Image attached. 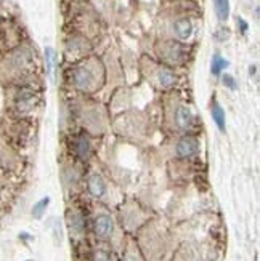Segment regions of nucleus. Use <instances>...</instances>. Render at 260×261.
<instances>
[{
  "label": "nucleus",
  "instance_id": "obj_2",
  "mask_svg": "<svg viewBox=\"0 0 260 261\" xmlns=\"http://www.w3.org/2000/svg\"><path fill=\"white\" fill-rule=\"evenodd\" d=\"M34 63V56L29 48H18L13 50L5 58V69L10 75H25L31 71Z\"/></svg>",
  "mask_w": 260,
  "mask_h": 261
},
{
  "label": "nucleus",
  "instance_id": "obj_18",
  "mask_svg": "<svg viewBox=\"0 0 260 261\" xmlns=\"http://www.w3.org/2000/svg\"><path fill=\"white\" fill-rule=\"evenodd\" d=\"M222 81H223V85L225 87H228L230 90H236V82H234V79L230 74H225L222 77Z\"/></svg>",
  "mask_w": 260,
  "mask_h": 261
},
{
  "label": "nucleus",
  "instance_id": "obj_3",
  "mask_svg": "<svg viewBox=\"0 0 260 261\" xmlns=\"http://www.w3.org/2000/svg\"><path fill=\"white\" fill-rule=\"evenodd\" d=\"M37 101H39V96L34 90L26 88V87L19 88L18 93L13 98V111L18 116H26L37 106Z\"/></svg>",
  "mask_w": 260,
  "mask_h": 261
},
{
  "label": "nucleus",
  "instance_id": "obj_17",
  "mask_svg": "<svg viewBox=\"0 0 260 261\" xmlns=\"http://www.w3.org/2000/svg\"><path fill=\"white\" fill-rule=\"evenodd\" d=\"M45 63H47V74L52 77V74H53V63H55V50L52 47L45 48Z\"/></svg>",
  "mask_w": 260,
  "mask_h": 261
},
{
  "label": "nucleus",
  "instance_id": "obj_15",
  "mask_svg": "<svg viewBox=\"0 0 260 261\" xmlns=\"http://www.w3.org/2000/svg\"><path fill=\"white\" fill-rule=\"evenodd\" d=\"M228 61L223 58V56H220L219 53H216L212 56V63H210V72L214 75H220L223 69H227L228 67Z\"/></svg>",
  "mask_w": 260,
  "mask_h": 261
},
{
  "label": "nucleus",
  "instance_id": "obj_4",
  "mask_svg": "<svg viewBox=\"0 0 260 261\" xmlns=\"http://www.w3.org/2000/svg\"><path fill=\"white\" fill-rule=\"evenodd\" d=\"M71 151L74 157L81 162H88L93 154V144L87 133L76 135L71 140Z\"/></svg>",
  "mask_w": 260,
  "mask_h": 261
},
{
  "label": "nucleus",
  "instance_id": "obj_6",
  "mask_svg": "<svg viewBox=\"0 0 260 261\" xmlns=\"http://www.w3.org/2000/svg\"><path fill=\"white\" fill-rule=\"evenodd\" d=\"M199 151V140L193 135H183L175 144V155L180 161L191 159Z\"/></svg>",
  "mask_w": 260,
  "mask_h": 261
},
{
  "label": "nucleus",
  "instance_id": "obj_5",
  "mask_svg": "<svg viewBox=\"0 0 260 261\" xmlns=\"http://www.w3.org/2000/svg\"><path fill=\"white\" fill-rule=\"evenodd\" d=\"M157 55L169 64H178L183 61V47L178 42H162L157 47Z\"/></svg>",
  "mask_w": 260,
  "mask_h": 261
},
{
  "label": "nucleus",
  "instance_id": "obj_12",
  "mask_svg": "<svg viewBox=\"0 0 260 261\" xmlns=\"http://www.w3.org/2000/svg\"><path fill=\"white\" fill-rule=\"evenodd\" d=\"M174 31H175V36L180 40H186L191 34H193V22H191L188 18H180L175 21Z\"/></svg>",
  "mask_w": 260,
  "mask_h": 261
},
{
  "label": "nucleus",
  "instance_id": "obj_7",
  "mask_svg": "<svg viewBox=\"0 0 260 261\" xmlns=\"http://www.w3.org/2000/svg\"><path fill=\"white\" fill-rule=\"evenodd\" d=\"M93 231L95 236L100 237V239H108V237L114 231V221L106 213H101L95 218L93 221Z\"/></svg>",
  "mask_w": 260,
  "mask_h": 261
},
{
  "label": "nucleus",
  "instance_id": "obj_8",
  "mask_svg": "<svg viewBox=\"0 0 260 261\" xmlns=\"http://www.w3.org/2000/svg\"><path fill=\"white\" fill-rule=\"evenodd\" d=\"M87 191L90 192V196H93L95 199H101L106 194V183L103 176L97 172H90L87 176Z\"/></svg>",
  "mask_w": 260,
  "mask_h": 261
},
{
  "label": "nucleus",
  "instance_id": "obj_21",
  "mask_svg": "<svg viewBox=\"0 0 260 261\" xmlns=\"http://www.w3.org/2000/svg\"><path fill=\"white\" fill-rule=\"evenodd\" d=\"M124 261H138V256L135 255V253H127V256H126V259Z\"/></svg>",
  "mask_w": 260,
  "mask_h": 261
},
{
  "label": "nucleus",
  "instance_id": "obj_10",
  "mask_svg": "<svg viewBox=\"0 0 260 261\" xmlns=\"http://www.w3.org/2000/svg\"><path fill=\"white\" fill-rule=\"evenodd\" d=\"M66 223H67V228L69 231L76 236H81L85 231V221L84 217L79 212L73 210V212H67V217H66Z\"/></svg>",
  "mask_w": 260,
  "mask_h": 261
},
{
  "label": "nucleus",
  "instance_id": "obj_19",
  "mask_svg": "<svg viewBox=\"0 0 260 261\" xmlns=\"http://www.w3.org/2000/svg\"><path fill=\"white\" fill-rule=\"evenodd\" d=\"M93 261H112V259H111V256L106 252H101L100 250V252L95 253V259Z\"/></svg>",
  "mask_w": 260,
  "mask_h": 261
},
{
  "label": "nucleus",
  "instance_id": "obj_22",
  "mask_svg": "<svg viewBox=\"0 0 260 261\" xmlns=\"http://www.w3.org/2000/svg\"><path fill=\"white\" fill-rule=\"evenodd\" d=\"M25 261H36V259H25Z\"/></svg>",
  "mask_w": 260,
  "mask_h": 261
},
{
  "label": "nucleus",
  "instance_id": "obj_16",
  "mask_svg": "<svg viewBox=\"0 0 260 261\" xmlns=\"http://www.w3.org/2000/svg\"><path fill=\"white\" fill-rule=\"evenodd\" d=\"M49 205H50V197H49V196H47V197H42L40 200H37L36 203H34L32 210H31V213H32V218L40 220V218L43 217L45 210L49 208Z\"/></svg>",
  "mask_w": 260,
  "mask_h": 261
},
{
  "label": "nucleus",
  "instance_id": "obj_9",
  "mask_svg": "<svg viewBox=\"0 0 260 261\" xmlns=\"http://www.w3.org/2000/svg\"><path fill=\"white\" fill-rule=\"evenodd\" d=\"M174 122H175V127L178 130H190L193 127L195 123V116L191 109L188 106H178L175 111V116H174Z\"/></svg>",
  "mask_w": 260,
  "mask_h": 261
},
{
  "label": "nucleus",
  "instance_id": "obj_20",
  "mask_svg": "<svg viewBox=\"0 0 260 261\" xmlns=\"http://www.w3.org/2000/svg\"><path fill=\"white\" fill-rule=\"evenodd\" d=\"M236 22H238V28H240V31H241L243 34H246V31H247V22H246L243 18H238V19H236Z\"/></svg>",
  "mask_w": 260,
  "mask_h": 261
},
{
  "label": "nucleus",
  "instance_id": "obj_13",
  "mask_svg": "<svg viewBox=\"0 0 260 261\" xmlns=\"http://www.w3.org/2000/svg\"><path fill=\"white\" fill-rule=\"evenodd\" d=\"M157 84L162 88H172L177 84V75L171 69L162 67V69H159V72H157Z\"/></svg>",
  "mask_w": 260,
  "mask_h": 261
},
{
  "label": "nucleus",
  "instance_id": "obj_11",
  "mask_svg": "<svg viewBox=\"0 0 260 261\" xmlns=\"http://www.w3.org/2000/svg\"><path fill=\"white\" fill-rule=\"evenodd\" d=\"M210 116H212V119H214V123L217 125V128L222 132V133H225V130H227V117H225V111H223V108L220 106V103L217 99H214L212 101V106H210Z\"/></svg>",
  "mask_w": 260,
  "mask_h": 261
},
{
  "label": "nucleus",
  "instance_id": "obj_14",
  "mask_svg": "<svg viewBox=\"0 0 260 261\" xmlns=\"http://www.w3.org/2000/svg\"><path fill=\"white\" fill-rule=\"evenodd\" d=\"M214 8H216L217 18L225 22L230 18V0H214Z\"/></svg>",
  "mask_w": 260,
  "mask_h": 261
},
{
  "label": "nucleus",
  "instance_id": "obj_1",
  "mask_svg": "<svg viewBox=\"0 0 260 261\" xmlns=\"http://www.w3.org/2000/svg\"><path fill=\"white\" fill-rule=\"evenodd\" d=\"M71 82L81 92H93L98 85V71L92 63H84L76 66L71 71Z\"/></svg>",
  "mask_w": 260,
  "mask_h": 261
}]
</instances>
